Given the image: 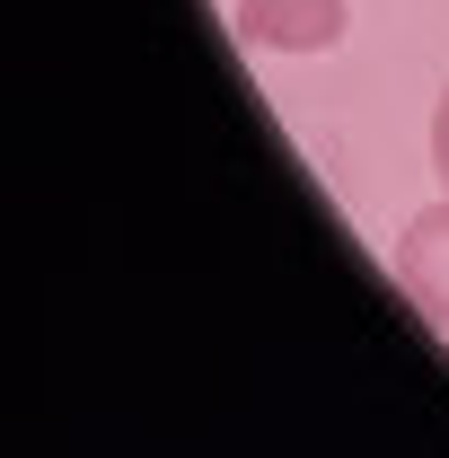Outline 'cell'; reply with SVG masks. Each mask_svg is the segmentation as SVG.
I'll use <instances>...</instances> for the list:
<instances>
[{
	"mask_svg": "<svg viewBox=\"0 0 449 458\" xmlns=\"http://www.w3.org/2000/svg\"><path fill=\"white\" fill-rule=\"evenodd\" d=\"M432 168H441V185H449V89H441V106H432Z\"/></svg>",
	"mask_w": 449,
	"mask_h": 458,
	"instance_id": "obj_3",
	"label": "cell"
},
{
	"mask_svg": "<svg viewBox=\"0 0 449 458\" xmlns=\"http://www.w3.org/2000/svg\"><path fill=\"white\" fill-rule=\"evenodd\" d=\"M396 291L449 335V194L405 221V238H396Z\"/></svg>",
	"mask_w": 449,
	"mask_h": 458,
	"instance_id": "obj_2",
	"label": "cell"
},
{
	"mask_svg": "<svg viewBox=\"0 0 449 458\" xmlns=\"http://www.w3.org/2000/svg\"><path fill=\"white\" fill-rule=\"evenodd\" d=\"M229 27L256 54H335L343 0H229Z\"/></svg>",
	"mask_w": 449,
	"mask_h": 458,
	"instance_id": "obj_1",
	"label": "cell"
}]
</instances>
